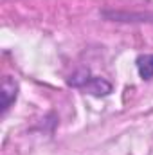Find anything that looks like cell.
<instances>
[{"mask_svg":"<svg viewBox=\"0 0 153 155\" xmlns=\"http://www.w3.org/2000/svg\"><path fill=\"white\" fill-rule=\"evenodd\" d=\"M137 69H139V74L148 79L153 76V56L151 54H144L137 60Z\"/></svg>","mask_w":153,"mask_h":155,"instance_id":"6da1fadb","label":"cell"}]
</instances>
